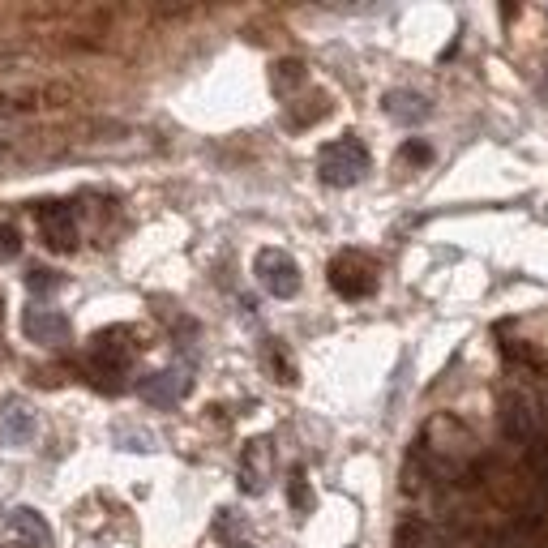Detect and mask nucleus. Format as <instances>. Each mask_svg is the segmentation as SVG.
Returning a JSON list of instances; mask_svg holds the SVG:
<instances>
[{
	"label": "nucleus",
	"mask_w": 548,
	"mask_h": 548,
	"mask_svg": "<svg viewBox=\"0 0 548 548\" xmlns=\"http://www.w3.org/2000/svg\"><path fill=\"white\" fill-rule=\"evenodd\" d=\"M364 172H369V150L360 137H339L317 155V176L330 189H352L356 180H364Z\"/></svg>",
	"instance_id": "obj_1"
},
{
	"label": "nucleus",
	"mask_w": 548,
	"mask_h": 548,
	"mask_svg": "<svg viewBox=\"0 0 548 548\" xmlns=\"http://www.w3.org/2000/svg\"><path fill=\"white\" fill-rule=\"evenodd\" d=\"M253 274H257V283H262L274 300H292L300 292V266H296V257L283 253V249H262V253H257L253 257Z\"/></svg>",
	"instance_id": "obj_2"
},
{
	"label": "nucleus",
	"mask_w": 548,
	"mask_h": 548,
	"mask_svg": "<svg viewBox=\"0 0 548 548\" xmlns=\"http://www.w3.org/2000/svg\"><path fill=\"white\" fill-rule=\"evenodd\" d=\"M330 287L343 300H364L377 292V266L364 253H339L330 262Z\"/></svg>",
	"instance_id": "obj_3"
},
{
	"label": "nucleus",
	"mask_w": 548,
	"mask_h": 548,
	"mask_svg": "<svg viewBox=\"0 0 548 548\" xmlns=\"http://www.w3.org/2000/svg\"><path fill=\"white\" fill-rule=\"evenodd\" d=\"M35 223H39V236L48 249H56V253L78 249V210L69 202H43L35 210Z\"/></svg>",
	"instance_id": "obj_4"
},
{
	"label": "nucleus",
	"mask_w": 548,
	"mask_h": 548,
	"mask_svg": "<svg viewBox=\"0 0 548 548\" xmlns=\"http://www.w3.org/2000/svg\"><path fill=\"white\" fill-rule=\"evenodd\" d=\"M137 343H129V330H103L90 343V373L95 377H120L133 364Z\"/></svg>",
	"instance_id": "obj_5"
},
{
	"label": "nucleus",
	"mask_w": 548,
	"mask_h": 548,
	"mask_svg": "<svg viewBox=\"0 0 548 548\" xmlns=\"http://www.w3.org/2000/svg\"><path fill=\"white\" fill-rule=\"evenodd\" d=\"M22 334L30 343L39 347H60L69 343V317L60 309H43V304H30V309H22Z\"/></svg>",
	"instance_id": "obj_6"
},
{
	"label": "nucleus",
	"mask_w": 548,
	"mask_h": 548,
	"mask_svg": "<svg viewBox=\"0 0 548 548\" xmlns=\"http://www.w3.org/2000/svg\"><path fill=\"white\" fill-rule=\"evenodd\" d=\"M35 437H39V416L26 399H9L0 407V441H5L9 450H22Z\"/></svg>",
	"instance_id": "obj_7"
},
{
	"label": "nucleus",
	"mask_w": 548,
	"mask_h": 548,
	"mask_svg": "<svg viewBox=\"0 0 548 548\" xmlns=\"http://www.w3.org/2000/svg\"><path fill=\"white\" fill-rule=\"evenodd\" d=\"M270 476H274V446L266 437H257L245 446V454H240V489L257 497V493H266Z\"/></svg>",
	"instance_id": "obj_8"
},
{
	"label": "nucleus",
	"mask_w": 548,
	"mask_h": 548,
	"mask_svg": "<svg viewBox=\"0 0 548 548\" xmlns=\"http://www.w3.org/2000/svg\"><path fill=\"white\" fill-rule=\"evenodd\" d=\"M137 394H142V403H150V407L167 411V407H176V403L189 394V373H185V369H163V373H150L146 382L137 386Z\"/></svg>",
	"instance_id": "obj_9"
},
{
	"label": "nucleus",
	"mask_w": 548,
	"mask_h": 548,
	"mask_svg": "<svg viewBox=\"0 0 548 548\" xmlns=\"http://www.w3.org/2000/svg\"><path fill=\"white\" fill-rule=\"evenodd\" d=\"M501 429L510 441H536V411L523 394H506L501 399Z\"/></svg>",
	"instance_id": "obj_10"
},
{
	"label": "nucleus",
	"mask_w": 548,
	"mask_h": 548,
	"mask_svg": "<svg viewBox=\"0 0 548 548\" xmlns=\"http://www.w3.org/2000/svg\"><path fill=\"white\" fill-rule=\"evenodd\" d=\"M382 108L390 120H399V125H420L424 116H429V99L416 95V90H390V95L382 99Z\"/></svg>",
	"instance_id": "obj_11"
},
{
	"label": "nucleus",
	"mask_w": 548,
	"mask_h": 548,
	"mask_svg": "<svg viewBox=\"0 0 548 548\" xmlns=\"http://www.w3.org/2000/svg\"><path fill=\"white\" fill-rule=\"evenodd\" d=\"M5 527H13L18 536H30V544H43V540H48V523H43L35 510H9Z\"/></svg>",
	"instance_id": "obj_12"
},
{
	"label": "nucleus",
	"mask_w": 548,
	"mask_h": 548,
	"mask_svg": "<svg viewBox=\"0 0 548 548\" xmlns=\"http://www.w3.org/2000/svg\"><path fill=\"white\" fill-rule=\"evenodd\" d=\"M300 82H304V65H300V60H279V65H274V90H279L283 99L292 95Z\"/></svg>",
	"instance_id": "obj_13"
},
{
	"label": "nucleus",
	"mask_w": 548,
	"mask_h": 548,
	"mask_svg": "<svg viewBox=\"0 0 548 548\" xmlns=\"http://www.w3.org/2000/svg\"><path fill=\"white\" fill-rule=\"evenodd\" d=\"M26 287H30V296H48L60 287V274H52L48 266H30L26 270Z\"/></svg>",
	"instance_id": "obj_14"
},
{
	"label": "nucleus",
	"mask_w": 548,
	"mask_h": 548,
	"mask_svg": "<svg viewBox=\"0 0 548 548\" xmlns=\"http://www.w3.org/2000/svg\"><path fill=\"white\" fill-rule=\"evenodd\" d=\"M527 463H531V476H536V484L548 493V441H531Z\"/></svg>",
	"instance_id": "obj_15"
},
{
	"label": "nucleus",
	"mask_w": 548,
	"mask_h": 548,
	"mask_svg": "<svg viewBox=\"0 0 548 548\" xmlns=\"http://www.w3.org/2000/svg\"><path fill=\"white\" fill-rule=\"evenodd\" d=\"M22 253V232L13 223H0V262H13Z\"/></svg>",
	"instance_id": "obj_16"
},
{
	"label": "nucleus",
	"mask_w": 548,
	"mask_h": 548,
	"mask_svg": "<svg viewBox=\"0 0 548 548\" xmlns=\"http://www.w3.org/2000/svg\"><path fill=\"white\" fill-rule=\"evenodd\" d=\"M292 506L296 510H309V480H304V471H292Z\"/></svg>",
	"instance_id": "obj_17"
},
{
	"label": "nucleus",
	"mask_w": 548,
	"mask_h": 548,
	"mask_svg": "<svg viewBox=\"0 0 548 548\" xmlns=\"http://www.w3.org/2000/svg\"><path fill=\"white\" fill-rule=\"evenodd\" d=\"M403 159H411V163H429L433 150L424 146V142H407V146H403Z\"/></svg>",
	"instance_id": "obj_18"
},
{
	"label": "nucleus",
	"mask_w": 548,
	"mask_h": 548,
	"mask_svg": "<svg viewBox=\"0 0 548 548\" xmlns=\"http://www.w3.org/2000/svg\"><path fill=\"white\" fill-rule=\"evenodd\" d=\"M0 548H35L30 540H13V544H0Z\"/></svg>",
	"instance_id": "obj_19"
}]
</instances>
